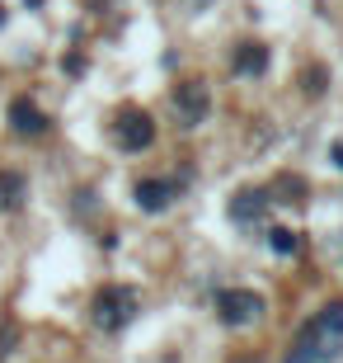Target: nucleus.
Returning <instances> with one entry per match:
<instances>
[{
  "instance_id": "f257e3e1",
  "label": "nucleus",
  "mask_w": 343,
  "mask_h": 363,
  "mask_svg": "<svg viewBox=\"0 0 343 363\" xmlns=\"http://www.w3.org/2000/svg\"><path fill=\"white\" fill-rule=\"evenodd\" d=\"M90 325L99 330V335H122L127 325L136 321V311H141V297H136L132 283H118V279H108L99 283L90 293Z\"/></svg>"
},
{
  "instance_id": "f03ea898",
  "label": "nucleus",
  "mask_w": 343,
  "mask_h": 363,
  "mask_svg": "<svg viewBox=\"0 0 343 363\" xmlns=\"http://www.w3.org/2000/svg\"><path fill=\"white\" fill-rule=\"evenodd\" d=\"M160 137V123L146 104H118L113 118H108V142L122 151V156H146Z\"/></svg>"
},
{
  "instance_id": "7ed1b4c3",
  "label": "nucleus",
  "mask_w": 343,
  "mask_h": 363,
  "mask_svg": "<svg viewBox=\"0 0 343 363\" xmlns=\"http://www.w3.org/2000/svg\"><path fill=\"white\" fill-rule=\"evenodd\" d=\"M170 118L184 133H193V128H202L211 118V81L207 76H179L170 85Z\"/></svg>"
},
{
  "instance_id": "20e7f679",
  "label": "nucleus",
  "mask_w": 343,
  "mask_h": 363,
  "mask_svg": "<svg viewBox=\"0 0 343 363\" xmlns=\"http://www.w3.org/2000/svg\"><path fill=\"white\" fill-rule=\"evenodd\" d=\"M211 307H216V321H221L226 330H245V325H259V321H264L268 297L259 293V288L236 283V288H216Z\"/></svg>"
},
{
  "instance_id": "39448f33",
  "label": "nucleus",
  "mask_w": 343,
  "mask_h": 363,
  "mask_svg": "<svg viewBox=\"0 0 343 363\" xmlns=\"http://www.w3.org/2000/svg\"><path fill=\"white\" fill-rule=\"evenodd\" d=\"M296 335L320 354V363H334L343 354V297H330V302H325V307H320Z\"/></svg>"
},
{
  "instance_id": "423d86ee",
  "label": "nucleus",
  "mask_w": 343,
  "mask_h": 363,
  "mask_svg": "<svg viewBox=\"0 0 343 363\" xmlns=\"http://www.w3.org/2000/svg\"><path fill=\"white\" fill-rule=\"evenodd\" d=\"M5 128H10L14 137H24V142H38V137L52 133V113H47L28 90H14L10 99H5Z\"/></svg>"
},
{
  "instance_id": "0eeeda50",
  "label": "nucleus",
  "mask_w": 343,
  "mask_h": 363,
  "mask_svg": "<svg viewBox=\"0 0 343 363\" xmlns=\"http://www.w3.org/2000/svg\"><path fill=\"white\" fill-rule=\"evenodd\" d=\"M226 67L236 81H264L268 67H273V48L264 38H236L231 52H226Z\"/></svg>"
},
{
  "instance_id": "6e6552de",
  "label": "nucleus",
  "mask_w": 343,
  "mask_h": 363,
  "mask_svg": "<svg viewBox=\"0 0 343 363\" xmlns=\"http://www.w3.org/2000/svg\"><path fill=\"white\" fill-rule=\"evenodd\" d=\"M179 194H184V179H170V175H141L132 184V203H136V213H146V217L170 213Z\"/></svg>"
},
{
  "instance_id": "1a4fd4ad",
  "label": "nucleus",
  "mask_w": 343,
  "mask_h": 363,
  "mask_svg": "<svg viewBox=\"0 0 343 363\" xmlns=\"http://www.w3.org/2000/svg\"><path fill=\"white\" fill-rule=\"evenodd\" d=\"M273 213V199H268L264 184H245L231 194V203H226V217L236 222V227H264V217Z\"/></svg>"
},
{
  "instance_id": "9d476101",
  "label": "nucleus",
  "mask_w": 343,
  "mask_h": 363,
  "mask_svg": "<svg viewBox=\"0 0 343 363\" xmlns=\"http://www.w3.org/2000/svg\"><path fill=\"white\" fill-rule=\"evenodd\" d=\"M264 189H268V199H273V208H306L310 203V179L296 175V170H277Z\"/></svg>"
},
{
  "instance_id": "9b49d317",
  "label": "nucleus",
  "mask_w": 343,
  "mask_h": 363,
  "mask_svg": "<svg viewBox=\"0 0 343 363\" xmlns=\"http://www.w3.org/2000/svg\"><path fill=\"white\" fill-rule=\"evenodd\" d=\"M24 203H28V170L0 165V217L24 213Z\"/></svg>"
},
{
  "instance_id": "f8f14e48",
  "label": "nucleus",
  "mask_w": 343,
  "mask_h": 363,
  "mask_svg": "<svg viewBox=\"0 0 343 363\" xmlns=\"http://www.w3.org/2000/svg\"><path fill=\"white\" fill-rule=\"evenodd\" d=\"M264 245L277 259H291V255H301V231L287 227V222H268L264 227Z\"/></svg>"
},
{
  "instance_id": "ddd939ff",
  "label": "nucleus",
  "mask_w": 343,
  "mask_h": 363,
  "mask_svg": "<svg viewBox=\"0 0 343 363\" xmlns=\"http://www.w3.org/2000/svg\"><path fill=\"white\" fill-rule=\"evenodd\" d=\"M296 90H301V99H310V104L325 99V94H330V67H325V62H306L301 76H296Z\"/></svg>"
},
{
  "instance_id": "4468645a",
  "label": "nucleus",
  "mask_w": 343,
  "mask_h": 363,
  "mask_svg": "<svg viewBox=\"0 0 343 363\" xmlns=\"http://www.w3.org/2000/svg\"><path fill=\"white\" fill-rule=\"evenodd\" d=\"M62 67H66V76H85V71H90V57L80 52V48H71V52L62 57Z\"/></svg>"
},
{
  "instance_id": "2eb2a0df",
  "label": "nucleus",
  "mask_w": 343,
  "mask_h": 363,
  "mask_svg": "<svg viewBox=\"0 0 343 363\" xmlns=\"http://www.w3.org/2000/svg\"><path fill=\"white\" fill-rule=\"evenodd\" d=\"M330 165H334V170H343V137H339V142H330Z\"/></svg>"
},
{
  "instance_id": "dca6fc26",
  "label": "nucleus",
  "mask_w": 343,
  "mask_h": 363,
  "mask_svg": "<svg viewBox=\"0 0 343 363\" xmlns=\"http://www.w3.org/2000/svg\"><path fill=\"white\" fill-rule=\"evenodd\" d=\"M231 363H264L259 354H240V359H231Z\"/></svg>"
},
{
  "instance_id": "f3484780",
  "label": "nucleus",
  "mask_w": 343,
  "mask_h": 363,
  "mask_svg": "<svg viewBox=\"0 0 343 363\" xmlns=\"http://www.w3.org/2000/svg\"><path fill=\"white\" fill-rule=\"evenodd\" d=\"M188 5H193V10H211V5H216V0H188Z\"/></svg>"
},
{
  "instance_id": "a211bd4d",
  "label": "nucleus",
  "mask_w": 343,
  "mask_h": 363,
  "mask_svg": "<svg viewBox=\"0 0 343 363\" xmlns=\"http://www.w3.org/2000/svg\"><path fill=\"white\" fill-rule=\"evenodd\" d=\"M5 24H10V10H5V5H0V28H5Z\"/></svg>"
},
{
  "instance_id": "6ab92c4d",
  "label": "nucleus",
  "mask_w": 343,
  "mask_h": 363,
  "mask_svg": "<svg viewBox=\"0 0 343 363\" xmlns=\"http://www.w3.org/2000/svg\"><path fill=\"white\" fill-rule=\"evenodd\" d=\"M24 5H28V10H42V0H24Z\"/></svg>"
}]
</instances>
